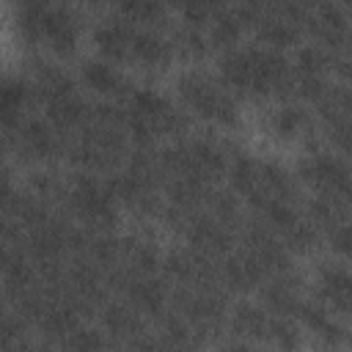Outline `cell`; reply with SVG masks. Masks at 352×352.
Segmentation results:
<instances>
[{
    "instance_id": "37",
    "label": "cell",
    "mask_w": 352,
    "mask_h": 352,
    "mask_svg": "<svg viewBox=\"0 0 352 352\" xmlns=\"http://www.w3.org/2000/svg\"><path fill=\"white\" fill-rule=\"evenodd\" d=\"M14 195H16V190L11 187L8 176H6V173H3V168H0V214H3V212H8V206H11Z\"/></svg>"
},
{
    "instance_id": "39",
    "label": "cell",
    "mask_w": 352,
    "mask_h": 352,
    "mask_svg": "<svg viewBox=\"0 0 352 352\" xmlns=\"http://www.w3.org/2000/svg\"><path fill=\"white\" fill-rule=\"evenodd\" d=\"M220 352H256V349L250 344H245V341H228V344H223Z\"/></svg>"
},
{
    "instance_id": "1",
    "label": "cell",
    "mask_w": 352,
    "mask_h": 352,
    "mask_svg": "<svg viewBox=\"0 0 352 352\" xmlns=\"http://www.w3.org/2000/svg\"><path fill=\"white\" fill-rule=\"evenodd\" d=\"M220 82L242 96H286L292 91V63L272 47H231L220 55Z\"/></svg>"
},
{
    "instance_id": "27",
    "label": "cell",
    "mask_w": 352,
    "mask_h": 352,
    "mask_svg": "<svg viewBox=\"0 0 352 352\" xmlns=\"http://www.w3.org/2000/svg\"><path fill=\"white\" fill-rule=\"evenodd\" d=\"M228 322H231L234 333H239L242 338L264 341L267 327H270V311L261 305H253V302H239V305H234Z\"/></svg>"
},
{
    "instance_id": "8",
    "label": "cell",
    "mask_w": 352,
    "mask_h": 352,
    "mask_svg": "<svg viewBox=\"0 0 352 352\" xmlns=\"http://www.w3.org/2000/svg\"><path fill=\"white\" fill-rule=\"evenodd\" d=\"M38 44H47L58 55H69L80 38V16L72 6H52L41 3L38 25H36Z\"/></svg>"
},
{
    "instance_id": "31",
    "label": "cell",
    "mask_w": 352,
    "mask_h": 352,
    "mask_svg": "<svg viewBox=\"0 0 352 352\" xmlns=\"http://www.w3.org/2000/svg\"><path fill=\"white\" fill-rule=\"evenodd\" d=\"M264 341L272 344L278 352H297L300 344H302L294 319L275 316V314H270V327H267V338H264Z\"/></svg>"
},
{
    "instance_id": "11",
    "label": "cell",
    "mask_w": 352,
    "mask_h": 352,
    "mask_svg": "<svg viewBox=\"0 0 352 352\" xmlns=\"http://www.w3.org/2000/svg\"><path fill=\"white\" fill-rule=\"evenodd\" d=\"M8 146H14L19 151V157L25 160H55L63 151V138L55 132V126L47 118H25L19 124V129L8 138Z\"/></svg>"
},
{
    "instance_id": "16",
    "label": "cell",
    "mask_w": 352,
    "mask_h": 352,
    "mask_svg": "<svg viewBox=\"0 0 352 352\" xmlns=\"http://www.w3.org/2000/svg\"><path fill=\"white\" fill-rule=\"evenodd\" d=\"M132 22L121 19L118 14H110L104 19H99V25L94 28V44L102 52L104 60L110 63H121L129 58V41H132Z\"/></svg>"
},
{
    "instance_id": "24",
    "label": "cell",
    "mask_w": 352,
    "mask_h": 352,
    "mask_svg": "<svg viewBox=\"0 0 352 352\" xmlns=\"http://www.w3.org/2000/svg\"><path fill=\"white\" fill-rule=\"evenodd\" d=\"M204 30H206V41L226 52V50L236 47V41L242 38L245 25L234 14V6H217V11L212 14V19H209V25Z\"/></svg>"
},
{
    "instance_id": "10",
    "label": "cell",
    "mask_w": 352,
    "mask_h": 352,
    "mask_svg": "<svg viewBox=\"0 0 352 352\" xmlns=\"http://www.w3.org/2000/svg\"><path fill=\"white\" fill-rule=\"evenodd\" d=\"M302 30H311L322 50H327V52H346V44H349V16H346L344 6H338V3L311 6Z\"/></svg>"
},
{
    "instance_id": "6",
    "label": "cell",
    "mask_w": 352,
    "mask_h": 352,
    "mask_svg": "<svg viewBox=\"0 0 352 352\" xmlns=\"http://www.w3.org/2000/svg\"><path fill=\"white\" fill-rule=\"evenodd\" d=\"M165 278L179 289H223L217 261L192 248H179L162 256L160 261Z\"/></svg>"
},
{
    "instance_id": "12",
    "label": "cell",
    "mask_w": 352,
    "mask_h": 352,
    "mask_svg": "<svg viewBox=\"0 0 352 352\" xmlns=\"http://www.w3.org/2000/svg\"><path fill=\"white\" fill-rule=\"evenodd\" d=\"M179 231L187 236V242H190L192 250H198L204 256H212V258L214 256H226L231 250V245H234V228L223 226L209 212H192V214H187Z\"/></svg>"
},
{
    "instance_id": "26",
    "label": "cell",
    "mask_w": 352,
    "mask_h": 352,
    "mask_svg": "<svg viewBox=\"0 0 352 352\" xmlns=\"http://www.w3.org/2000/svg\"><path fill=\"white\" fill-rule=\"evenodd\" d=\"M226 173H228L231 190H234L236 195L250 198L253 192H258V160L248 157L245 151H234V154H228Z\"/></svg>"
},
{
    "instance_id": "21",
    "label": "cell",
    "mask_w": 352,
    "mask_h": 352,
    "mask_svg": "<svg viewBox=\"0 0 352 352\" xmlns=\"http://www.w3.org/2000/svg\"><path fill=\"white\" fill-rule=\"evenodd\" d=\"M316 286H319L322 305H324L327 311H336V314H346V311H349L352 278H349V272H346L344 264H324V267L319 270Z\"/></svg>"
},
{
    "instance_id": "25",
    "label": "cell",
    "mask_w": 352,
    "mask_h": 352,
    "mask_svg": "<svg viewBox=\"0 0 352 352\" xmlns=\"http://www.w3.org/2000/svg\"><path fill=\"white\" fill-rule=\"evenodd\" d=\"M47 297H50V294H47ZM77 324H80V314H77L72 305H66V302H60V300H52V297H50L47 308L41 311V316L36 319V327H38L47 338H58V341H63Z\"/></svg>"
},
{
    "instance_id": "7",
    "label": "cell",
    "mask_w": 352,
    "mask_h": 352,
    "mask_svg": "<svg viewBox=\"0 0 352 352\" xmlns=\"http://www.w3.org/2000/svg\"><path fill=\"white\" fill-rule=\"evenodd\" d=\"M300 176L308 187L316 190L322 198L344 201L349 198V168L346 160L327 151H314L300 162Z\"/></svg>"
},
{
    "instance_id": "35",
    "label": "cell",
    "mask_w": 352,
    "mask_h": 352,
    "mask_svg": "<svg viewBox=\"0 0 352 352\" xmlns=\"http://www.w3.org/2000/svg\"><path fill=\"white\" fill-rule=\"evenodd\" d=\"M349 239H352V236H349V223H341V226H336V228L327 231V242H330V248H333L338 256H346V253H349V248H352Z\"/></svg>"
},
{
    "instance_id": "22",
    "label": "cell",
    "mask_w": 352,
    "mask_h": 352,
    "mask_svg": "<svg viewBox=\"0 0 352 352\" xmlns=\"http://www.w3.org/2000/svg\"><path fill=\"white\" fill-rule=\"evenodd\" d=\"M160 261H162V256L148 239H138V236L118 239V264L116 267H124L138 275H154Z\"/></svg>"
},
{
    "instance_id": "28",
    "label": "cell",
    "mask_w": 352,
    "mask_h": 352,
    "mask_svg": "<svg viewBox=\"0 0 352 352\" xmlns=\"http://www.w3.org/2000/svg\"><path fill=\"white\" fill-rule=\"evenodd\" d=\"M113 14H118L121 19L132 22V25H140V28H160L168 19V8L154 0H126V3H118L113 8Z\"/></svg>"
},
{
    "instance_id": "20",
    "label": "cell",
    "mask_w": 352,
    "mask_h": 352,
    "mask_svg": "<svg viewBox=\"0 0 352 352\" xmlns=\"http://www.w3.org/2000/svg\"><path fill=\"white\" fill-rule=\"evenodd\" d=\"M80 74H82V82H85L94 94H99V96H118V99H124L126 91L132 88L129 80L121 74V69H118L116 63L104 60V58L85 60L82 69H80Z\"/></svg>"
},
{
    "instance_id": "5",
    "label": "cell",
    "mask_w": 352,
    "mask_h": 352,
    "mask_svg": "<svg viewBox=\"0 0 352 352\" xmlns=\"http://www.w3.org/2000/svg\"><path fill=\"white\" fill-rule=\"evenodd\" d=\"M170 311H176L201 338L226 322V289H173Z\"/></svg>"
},
{
    "instance_id": "3",
    "label": "cell",
    "mask_w": 352,
    "mask_h": 352,
    "mask_svg": "<svg viewBox=\"0 0 352 352\" xmlns=\"http://www.w3.org/2000/svg\"><path fill=\"white\" fill-rule=\"evenodd\" d=\"M60 204L72 217H77L85 228L94 231H110L118 220V204L107 187L104 179L94 173H74L66 179Z\"/></svg>"
},
{
    "instance_id": "2",
    "label": "cell",
    "mask_w": 352,
    "mask_h": 352,
    "mask_svg": "<svg viewBox=\"0 0 352 352\" xmlns=\"http://www.w3.org/2000/svg\"><path fill=\"white\" fill-rule=\"evenodd\" d=\"M124 132L138 143V148H151L157 138H182L190 126L187 116L162 94L151 88L132 85L121 99Z\"/></svg>"
},
{
    "instance_id": "30",
    "label": "cell",
    "mask_w": 352,
    "mask_h": 352,
    "mask_svg": "<svg viewBox=\"0 0 352 352\" xmlns=\"http://www.w3.org/2000/svg\"><path fill=\"white\" fill-rule=\"evenodd\" d=\"M160 338L168 346H176V349H184V352H190L192 346H198L204 341L176 311H165L160 316Z\"/></svg>"
},
{
    "instance_id": "14",
    "label": "cell",
    "mask_w": 352,
    "mask_h": 352,
    "mask_svg": "<svg viewBox=\"0 0 352 352\" xmlns=\"http://www.w3.org/2000/svg\"><path fill=\"white\" fill-rule=\"evenodd\" d=\"M173 58V47L170 38H165L157 28H132V41H129V58L132 63L143 66V69H162L168 66Z\"/></svg>"
},
{
    "instance_id": "29",
    "label": "cell",
    "mask_w": 352,
    "mask_h": 352,
    "mask_svg": "<svg viewBox=\"0 0 352 352\" xmlns=\"http://www.w3.org/2000/svg\"><path fill=\"white\" fill-rule=\"evenodd\" d=\"M272 129L280 138H305L314 129V121H311V113L302 104H289L286 102L272 113Z\"/></svg>"
},
{
    "instance_id": "18",
    "label": "cell",
    "mask_w": 352,
    "mask_h": 352,
    "mask_svg": "<svg viewBox=\"0 0 352 352\" xmlns=\"http://www.w3.org/2000/svg\"><path fill=\"white\" fill-rule=\"evenodd\" d=\"M217 272H220V286L234 289V292H250V289H258L267 280L264 270L245 250L226 253L223 261H217Z\"/></svg>"
},
{
    "instance_id": "19",
    "label": "cell",
    "mask_w": 352,
    "mask_h": 352,
    "mask_svg": "<svg viewBox=\"0 0 352 352\" xmlns=\"http://www.w3.org/2000/svg\"><path fill=\"white\" fill-rule=\"evenodd\" d=\"M294 319H300V322H302L324 346H330V349L346 344V330H344V324H341V322L333 316V311H327L322 302H308V300H302L300 308H297V314H294Z\"/></svg>"
},
{
    "instance_id": "4",
    "label": "cell",
    "mask_w": 352,
    "mask_h": 352,
    "mask_svg": "<svg viewBox=\"0 0 352 352\" xmlns=\"http://www.w3.org/2000/svg\"><path fill=\"white\" fill-rule=\"evenodd\" d=\"M176 91L179 99L201 118L220 124V126H231L236 124V96L209 72L204 69H187L179 74L176 80Z\"/></svg>"
},
{
    "instance_id": "34",
    "label": "cell",
    "mask_w": 352,
    "mask_h": 352,
    "mask_svg": "<svg viewBox=\"0 0 352 352\" xmlns=\"http://www.w3.org/2000/svg\"><path fill=\"white\" fill-rule=\"evenodd\" d=\"M22 338H25V322L16 314L0 308V352L16 349V344Z\"/></svg>"
},
{
    "instance_id": "23",
    "label": "cell",
    "mask_w": 352,
    "mask_h": 352,
    "mask_svg": "<svg viewBox=\"0 0 352 352\" xmlns=\"http://www.w3.org/2000/svg\"><path fill=\"white\" fill-rule=\"evenodd\" d=\"M258 192H264L270 198H278V201H286V204H294V206H297V198H300V187H297L294 176L272 160H264V162L258 160Z\"/></svg>"
},
{
    "instance_id": "32",
    "label": "cell",
    "mask_w": 352,
    "mask_h": 352,
    "mask_svg": "<svg viewBox=\"0 0 352 352\" xmlns=\"http://www.w3.org/2000/svg\"><path fill=\"white\" fill-rule=\"evenodd\" d=\"M170 47H173V52H182V55H187V58H201V55L209 50L206 30L182 22V25L176 28L173 38H170Z\"/></svg>"
},
{
    "instance_id": "9",
    "label": "cell",
    "mask_w": 352,
    "mask_h": 352,
    "mask_svg": "<svg viewBox=\"0 0 352 352\" xmlns=\"http://www.w3.org/2000/svg\"><path fill=\"white\" fill-rule=\"evenodd\" d=\"M242 250L264 270L267 278L272 275H283V272H294L292 270V258H289V250L280 245V239L264 228L261 223L256 220H248L242 226Z\"/></svg>"
},
{
    "instance_id": "15",
    "label": "cell",
    "mask_w": 352,
    "mask_h": 352,
    "mask_svg": "<svg viewBox=\"0 0 352 352\" xmlns=\"http://www.w3.org/2000/svg\"><path fill=\"white\" fill-rule=\"evenodd\" d=\"M250 28L256 30L258 41H264V47H272V50H283V47L297 44V38L302 33V28L297 22L280 16L272 8V3H261L258 6V14H256V19H253Z\"/></svg>"
},
{
    "instance_id": "36",
    "label": "cell",
    "mask_w": 352,
    "mask_h": 352,
    "mask_svg": "<svg viewBox=\"0 0 352 352\" xmlns=\"http://www.w3.org/2000/svg\"><path fill=\"white\" fill-rule=\"evenodd\" d=\"M14 242H22V231L14 220H8L6 214H0V248L6 245H14Z\"/></svg>"
},
{
    "instance_id": "13",
    "label": "cell",
    "mask_w": 352,
    "mask_h": 352,
    "mask_svg": "<svg viewBox=\"0 0 352 352\" xmlns=\"http://www.w3.org/2000/svg\"><path fill=\"white\" fill-rule=\"evenodd\" d=\"M33 99L30 80L19 74H0V135L11 138L25 121V107Z\"/></svg>"
},
{
    "instance_id": "17",
    "label": "cell",
    "mask_w": 352,
    "mask_h": 352,
    "mask_svg": "<svg viewBox=\"0 0 352 352\" xmlns=\"http://www.w3.org/2000/svg\"><path fill=\"white\" fill-rule=\"evenodd\" d=\"M99 319H102V330L116 338V341H124V344H132L138 336L146 333V322L143 316L124 300H107L102 308H99Z\"/></svg>"
},
{
    "instance_id": "33",
    "label": "cell",
    "mask_w": 352,
    "mask_h": 352,
    "mask_svg": "<svg viewBox=\"0 0 352 352\" xmlns=\"http://www.w3.org/2000/svg\"><path fill=\"white\" fill-rule=\"evenodd\" d=\"M60 344L63 352H107V336L88 324H77Z\"/></svg>"
},
{
    "instance_id": "38",
    "label": "cell",
    "mask_w": 352,
    "mask_h": 352,
    "mask_svg": "<svg viewBox=\"0 0 352 352\" xmlns=\"http://www.w3.org/2000/svg\"><path fill=\"white\" fill-rule=\"evenodd\" d=\"M14 352H52V349L44 346V344H38V341H28V338H22V341L16 344Z\"/></svg>"
}]
</instances>
